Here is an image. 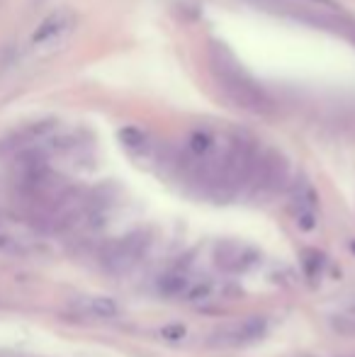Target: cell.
<instances>
[{"label": "cell", "instance_id": "6da1fadb", "mask_svg": "<svg viewBox=\"0 0 355 357\" xmlns=\"http://www.w3.org/2000/svg\"><path fill=\"white\" fill-rule=\"evenodd\" d=\"M268 333V319L266 316H246L241 321H234L222 328H217L209 335L212 348H243L256 340H261Z\"/></svg>", "mask_w": 355, "mask_h": 357}, {"label": "cell", "instance_id": "7a4b0ae2", "mask_svg": "<svg viewBox=\"0 0 355 357\" xmlns=\"http://www.w3.org/2000/svg\"><path fill=\"white\" fill-rule=\"evenodd\" d=\"M144 250H146V238L142 234L127 236V238L117 241L103 250V265L114 275L129 273L139 263Z\"/></svg>", "mask_w": 355, "mask_h": 357}, {"label": "cell", "instance_id": "3957f363", "mask_svg": "<svg viewBox=\"0 0 355 357\" xmlns=\"http://www.w3.org/2000/svg\"><path fill=\"white\" fill-rule=\"evenodd\" d=\"M219 78L224 80L227 95L236 105H241V107H246V109H256V112H261V109L268 107V98L263 95V90L256 88L243 73L229 75L224 68H219Z\"/></svg>", "mask_w": 355, "mask_h": 357}, {"label": "cell", "instance_id": "277c9868", "mask_svg": "<svg viewBox=\"0 0 355 357\" xmlns=\"http://www.w3.org/2000/svg\"><path fill=\"white\" fill-rule=\"evenodd\" d=\"M258 260V255L251 248L241 243H234V241H224L214 248V265H217L222 273L239 275L243 270H248Z\"/></svg>", "mask_w": 355, "mask_h": 357}, {"label": "cell", "instance_id": "5b68a950", "mask_svg": "<svg viewBox=\"0 0 355 357\" xmlns=\"http://www.w3.org/2000/svg\"><path fill=\"white\" fill-rule=\"evenodd\" d=\"M73 24H76V17H73L71 10H56V13H52L37 29H34L32 44L34 47H44V44L59 42V39H63L71 32Z\"/></svg>", "mask_w": 355, "mask_h": 357}, {"label": "cell", "instance_id": "8992f818", "mask_svg": "<svg viewBox=\"0 0 355 357\" xmlns=\"http://www.w3.org/2000/svg\"><path fill=\"white\" fill-rule=\"evenodd\" d=\"M71 309L76 311L78 316H88V319H98V321H107L114 319L119 314V306L114 299L103 294H83L76 296L71 301Z\"/></svg>", "mask_w": 355, "mask_h": 357}, {"label": "cell", "instance_id": "52a82bcc", "mask_svg": "<svg viewBox=\"0 0 355 357\" xmlns=\"http://www.w3.org/2000/svg\"><path fill=\"white\" fill-rule=\"evenodd\" d=\"M195 282V278L188 273V270H171V273L161 275V280H158L156 289L161 291L163 296H171V299H183L185 291L190 289V284Z\"/></svg>", "mask_w": 355, "mask_h": 357}, {"label": "cell", "instance_id": "ba28073f", "mask_svg": "<svg viewBox=\"0 0 355 357\" xmlns=\"http://www.w3.org/2000/svg\"><path fill=\"white\" fill-rule=\"evenodd\" d=\"M328 326H331L333 333L346 335V338H355V306L328 316Z\"/></svg>", "mask_w": 355, "mask_h": 357}, {"label": "cell", "instance_id": "9c48e42d", "mask_svg": "<svg viewBox=\"0 0 355 357\" xmlns=\"http://www.w3.org/2000/svg\"><path fill=\"white\" fill-rule=\"evenodd\" d=\"M183 299L190 301V304H202V301L214 299V282L212 280H197L195 278V282L190 284V289L185 291Z\"/></svg>", "mask_w": 355, "mask_h": 357}, {"label": "cell", "instance_id": "30bf717a", "mask_svg": "<svg viewBox=\"0 0 355 357\" xmlns=\"http://www.w3.org/2000/svg\"><path fill=\"white\" fill-rule=\"evenodd\" d=\"M161 338H166V340H183L185 338V328L183 326H166V328L161 331Z\"/></svg>", "mask_w": 355, "mask_h": 357}, {"label": "cell", "instance_id": "8fae6325", "mask_svg": "<svg viewBox=\"0 0 355 357\" xmlns=\"http://www.w3.org/2000/svg\"><path fill=\"white\" fill-rule=\"evenodd\" d=\"M0 250H15V238L5 231H0Z\"/></svg>", "mask_w": 355, "mask_h": 357}, {"label": "cell", "instance_id": "7c38bea8", "mask_svg": "<svg viewBox=\"0 0 355 357\" xmlns=\"http://www.w3.org/2000/svg\"><path fill=\"white\" fill-rule=\"evenodd\" d=\"M299 3H312V5H324V8H336L333 0H299Z\"/></svg>", "mask_w": 355, "mask_h": 357}]
</instances>
